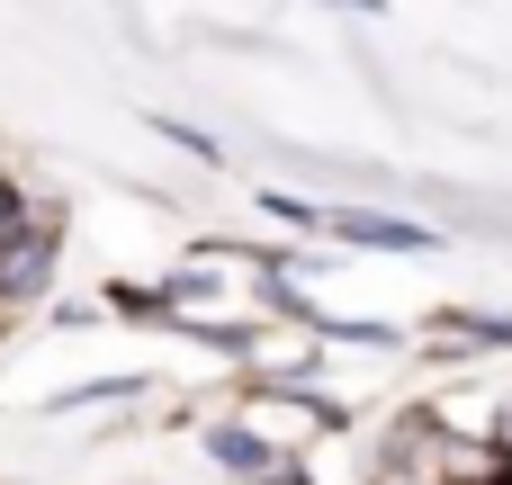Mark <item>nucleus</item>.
<instances>
[{
    "label": "nucleus",
    "instance_id": "nucleus-1",
    "mask_svg": "<svg viewBox=\"0 0 512 485\" xmlns=\"http://www.w3.org/2000/svg\"><path fill=\"white\" fill-rule=\"evenodd\" d=\"M54 270H63V207H54V198H36V207H27V225H9V234H0V315H18V306L54 297Z\"/></svg>",
    "mask_w": 512,
    "mask_h": 485
},
{
    "label": "nucleus",
    "instance_id": "nucleus-2",
    "mask_svg": "<svg viewBox=\"0 0 512 485\" xmlns=\"http://www.w3.org/2000/svg\"><path fill=\"white\" fill-rule=\"evenodd\" d=\"M315 234L342 243V252H387V261H432V252H441V225L396 216V207H324Z\"/></svg>",
    "mask_w": 512,
    "mask_h": 485
},
{
    "label": "nucleus",
    "instance_id": "nucleus-3",
    "mask_svg": "<svg viewBox=\"0 0 512 485\" xmlns=\"http://www.w3.org/2000/svg\"><path fill=\"white\" fill-rule=\"evenodd\" d=\"M414 351H423V360H459V369L512 360V315H495V306H441V315H423Z\"/></svg>",
    "mask_w": 512,
    "mask_h": 485
},
{
    "label": "nucleus",
    "instance_id": "nucleus-4",
    "mask_svg": "<svg viewBox=\"0 0 512 485\" xmlns=\"http://www.w3.org/2000/svg\"><path fill=\"white\" fill-rule=\"evenodd\" d=\"M198 459H207L225 485H261L279 459H288V450H270V441H261L243 414H225V405H216V414H198Z\"/></svg>",
    "mask_w": 512,
    "mask_h": 485
},
{
    "label": "nucleus",
    "instance_id": "nucleus-5",
    "mask_svg": "<svg viewBox=\"0 0 512 485\" xmlns=\"http://www.w3.org/2000/svg\"><path fill=\"white\" fill-rule=\"evenodd\" d=\"M153 135H162V144H180V153H198L207 171L225 162V144H216V135H198V126H180V117H153Z\"/></svg>",
    "mask_w": 512,
    "mask_h": 485
},
{
    "label": "nucleus",
    "instance_id": "nucleus-6",
    "mask_svg": "<svg viewBox=\"0 0 512 485\" xmlns=\"http://www.w3.org/2000/svg\"><path fill=\"white\" fill-rule=\"evenodd\" d=\"M27 207H36V189H27V180L0 162V234H9V225H27Z\"/></svg>",
    "mask_w": 512,
    "mask_h": 485
},
{
    "label": "nucleus",
    "instance_id": "nucleus-7",
    "mask_svg": "<svg viewBox=\"0 0 512 485\" xmlns=\"http://www.w3.org/2000/svg\"><path fill=\"white\" fill-rule=\"evenodd\" d=\"M333 9H360V18H378V9H387V0H333Z\"/></svg>",
    "mask_w": 512,
    "mask_h": 485
}]
</instances>
